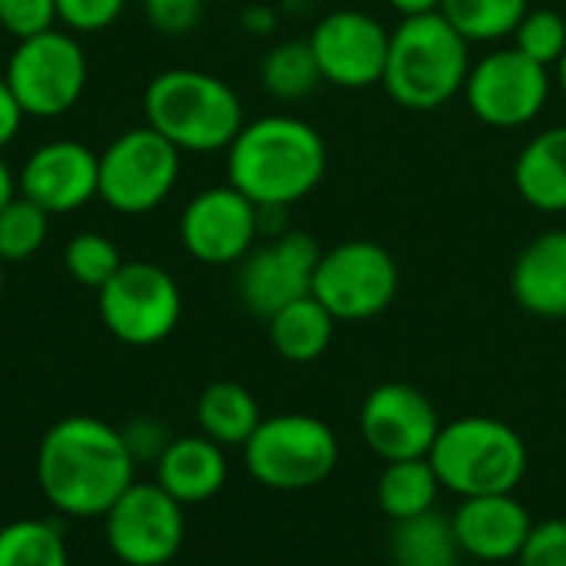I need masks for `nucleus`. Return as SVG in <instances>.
Returning a JSON list of instances; mask_svg holds the SVG:
<instances>
[{
  "label": "nucleus",
  "mask_w": 566,
  "mask_h": 566,
  "mask_svg": "<svg viewBox=\"0 0 566 566\" xmlns=\"http://www.w3.org/2000/svg\"><path fill=\"white\" fill-rule=\"evenodd\" d=\"M511 295L534 318H566V229H547L521 249L511 269Z\"/></svg>",
  "instance_id": "6ab92c4d"
},
{
  "label": "nucleus",
  "mask_w": 566,
  "mask_h": 566,
  "mask_svg": "<svg viewBox=\"0 0 566 566\" xmlns=\"http://www.w3.org/2000/svg\"><path fill=\"white\" fill-rule=\"evenodd\" d=\"M123 265V255L113 239L99 232H76L63 249V269L86 289H103Z\"/></svg>",
  "instance_id": "c756f323"
},
{
  "label": "nucleus",
  "mask_w": 566,
  "mask_h": 566,
  "mask_svg": "<svg viewBox=\"0 0 566 566\" xmlns=\"http://www.w3.org/2000/svg\"><path fill=\"white\" fill-rule=\"evenodd\" d=\"M182 153L153 126L123 129L99 153V199L119 216H146L176 189Z\"/></svg>",
  "instance_id": "6e6552de"
},
{
  "label": "nucleus",
  "mask_w": 566,
  "mask_h": 566,
  "mask_svg": "<svg viewBox=\"0 0 566 566\" xmlns=\"http://www.w3.org/2000/svg\"><path fill=\"white\" fill-rule=\"evenodd\" d=\"M182 249L202 265L242 262L259 235V206L235 186H209L196 192L179 216Z\"/></svg>",
  "instance_id": "dca6fc26"
},
{
  "label": "nucleus",
  "mask_w": 566,
  "mask_h": 566,
  "mask_svg": "<svg viewBox=\"0 0 566 566\" xmlns=\"http://www.w3.org/2000/svg\"><path fill=\"white\" fill-rule=\"evenodd\" d=\"M0 298H3V262H0Z\"/></svg>",
  "instance_id": "a19ab883"
},
{
  "label": "nucleus",
  "mask_w": 566,
  "mask_h": 566,
  "mask_svg": "<svg viewBox=\"0 0 566 566\" xmlns=\"http://www.w3.org/2000/svg\"><path fill=\"white\" fill-rule=\"evenodd\" d=\"M335 325L338 322L332 318V312L315 295H305V298L279 308L269 318V342L285 361L308 365L328 352V345L335 338Z\"/></svg>",
  "instance_id": "4be33fe9"
},
{
  "label": "nucleus",
  "mask_w": 566,
  "mask_h": 566,
  "mask_svg": "<svg viewBox=\"0 0 566 566\" xmlns=\"http://www.w3.org/2000/svg\"><path fill=\"white\" fill-rule=\"evenodd\" d=\"M451 524L461 554L481 564L517 560L534 531L531 511L514 494L461 497L458 511L451 514Z\"/></svg>",
  "instance_id": "a211bd4d"
},
{
  "label": "nucleus",
  "mask_w": 566,
  "mask_h": 566,
  "mask_svg": "<svg viewBox=\"0 0 566 566\" xmlns=\"http://www.w3.org/2000/svg\"><path fill=\"white\" fill-rule=\"evenodd\" d=\"M441 481L431 468L428 458H415V461H391L385 464L375 497L378 507L398 524L418 514H428L438 507V494H441Z\"/></svg>",
  "instance_id": "393cba45"
},
{
  "label": "nucleus",
  "mask_w": 566,
  "mask_h": 566,
  "mask_svg": "<svg viewBox=\"0 0 566 566\" xmlns=\"http://www.w3.org/2000/svg\"><path fill=\"white\" fill-rule=\"evenodd\" d=\"M146 126L179 153H222L245 126L239 93L216 73L176 66L149 80L143 93Z\"/></svg>",
  "instance_id": "20e7f679"
},
{
  "label": "nucleus",
  "mask_w": 566,
  "mask_h": 566,
  "mask_svg": "<svg viewBox=\"0 0 566 566\" xmlns=\"http://www.w3.org/2000/svg\"><path fill=\"white\" fill-rule=\"evenodd\" d=\"M388 551L395 566H458V560L464 557L454 537L451 514H438V507L398 521Z\"/></svg>",
  "instance_id": "b1692460"
},
{
  "label": "nucleus",
  "mask_w": 566,
  "mask_h": 566,
  "mask_svg": "<svg viewBox=\"0 0 566 566\" xmlns=\"http://www.w3.org/2000/svg\"><path fill=\"white\" fill-rule=\"evenodd\" d=\"M99 318L123 345L149 348L176 332L182 318V292L166 269L153 262H123L99 289Z\"/></svg>",
  "instance_id": "9d476101"
},
{
  "label": "nucleus",
  "mask_w": 566,
  "mask_h": 566,
  "mask_svg": "<svg viewBox=\"0 0 566 566\" xmlns=\"http://www.w3.org/2000/svg\"><path fill=\"white\" fill-rule=\"evenodd\" d=\"M249 474L269 491H308L328 481L342 448L328 421L302 411L262 418L242 448Z\"/></svg>",
  "instance_id": "423d86ee"
},
{
  "label": "nucleus",
  "mask_w": 566,
  "mask_h": 566,
  "mask_svg": "<svg viewBox=\"0 0 566 566\" xmlns=\"http://www.w3.org/2000/svg\"><path fill=\"white\" fill-rule=\"evenodd\" d=\"M517 566H566V517L534 524Z\"/></svg>",
  "instance_id": "72a5a7b5"
},
{
  "label": "nucleus",
  "mask_w": 566,
  "mask_h": 566,
  "mask_svg": "<svg viewBox=\"0 0 566 566\" xmlns=\"http://www.w3.org/2000/svg\"><path fill=\"white\" fill-rule=\"evenodd\" d=\"M17 196V176L10 172V166H7V159L0 156V212L7 209V202Z\"/></svg>",
  "instance_id": "58836bf2"
},
{
  "label": "nucleus",
  "mask_w": 566,
  "mask_h": 566,
  "mask_svg": "<svg viewBox=\"0 0 566 566\" xmlns=\"http://www.w3.org/2000/svg\"><path fill=\"white\" fill-rule=\"evenodd\" d=\"M3 80L33 119L66 116L86 90L90 66L76 33L53 27L36 36L17 40Z\"/></svg>",
  "instance_id": "0eeeda50"
},
{
  "label": "nucleus",
  "mask_w": 566,
  "mask_h": 566,
  "mask_svg": "<svg viewBox=\"0 0 566 566\" xmlns=\"http://www.w3.org/2000/svg\"><path fill=\"white\" fill-rule=\"evenodd\" d=\"M0 566H70L63 531L36 517L0 527Z\"/></svg>",
  "instance_id": "cd10ccee"
},
{
  "label": "nucleus",
  "mask_w": 566,
  "mask_h": 566,
  "mask_svg": "<svg viewBox=\"0 0 566 566\" xmlns=\"http://www.w3.org/2000/svg\"><path fill=\"white\" fill-rule=\"evenodd\" d=\"M318 259H322L318 242L298 229H289V232L255 245L239 262V298H242V305L252 315L269 322L279 308L312 295Z\"/></svg>",
  "instance_id": "2eb2a0df"
},
{
  "label": "nucleus",
  "mask_w": 566,
  "mask_h": 566,
  "mask_svg": "<svg viewBox=\"0 0 566 566\" xmlns=\"http://www.w3.org/2000/svg\"><path fill=\"white\" fill-rule=\"evenodd\" d=\"M275 27H279V10L269 7V3H252L242 13V30L252 33V36H269Z\"/></svg>",
  "instance_id": "e433bc0d"
},
{
  "label": "nucleus",
  "mask_w": 566,
  "mask_h": 566,
  "mask_svg": "<svg viewBox=\"0 0 566 566\" xmlns=\"http://www.w3.org/2000/svg\"><path fill=\"white\" fill-rule=\"evenodd\" d=\"M388 43L391 30L378 17L352 7L325 13L308 33L322 83L342 90L378 86L388 63Z\"/></svg>",
  "instance_id": "ddd939ff"
},
{
  "label": "nucleus",
  "mask_w": 566,
  "mask_h": 566,
  "mask_svg": "<svg viewBox=\"0 0 566 566\" xmlns=\"http://www.w3.org/2000/svg\"><path fill=\"white\" fill-rule=\"evenodd\" d=\"M23 119H27V113H23L20 99L13 96L10 83L0 76V149H3V146H10V143L17 139V133H20Z\"/></svg>",
  "instance_id": "c9c22d12"
},
{
  "label": "nucleus",
  "mask_w": 566,
  "mask_h": 566,
  "mask_svg": "<svg viewBox=\"0 0 566 566\" xmlns=\"http://www.w3.org/2000/svg\"><path fill=\"white\" fill-rule=\"evenodd\" d=\"M471 73V43L441 17H401L391 30L381 86L411 113H431L464 93Z\"/></svg>",
  "instance_id": "7ed1b4c3"
},
{
  "label": "nucleus",
  "mask_w": 566,
  "mask_h": 566,
  "mask_svg": "<svg viewBox=\"0 0 566 566\" xmlns=\"http://www.w3.org/2000/svg\"><path fill=\"white\" fill-rule=\"evenodd\" d=\"M143 13L153 30L166 36H182L199 27L202 0H143Z\"/></svg>",
  "instance_id": "f704fd0d"
},
{
  "label": "nucleus",
  "mask_w": 566,
  "mask_h": 566,
  "mask_svg": "<svg viewBox=\"0 0 566 566\" xmlns=\"http://www.w3.org/2000/svg\"><path fill=\"white\" fill-rule=\"evenodd\" d=\"M136 458L126 434L90 415L56 421L36 451V484L66 517H103L133 484Z\"/></svg>",
  "instance_id": "f257e3e1"
},
{
  "label": "nucleus",
  "mask_w": 566,
  "mask_h": 566,
  "mask_svg": "<svg viewBox=\"0 0 566 566\" xmlns=\"http://www.w3.org/2000/svg\"><path fill=\"white\" fill-rule=\"evenodd\" d=\"M517 196L547 216L566 212V126L541 129L514 159Z\"/></svg>",
  "instance_id": "412c9836"
},
{
  "label": "nucleus",
  "mask_w": 566,
  "mask_h": 566,
  "mask_svg": "<svg viewBox=\"0 0 566 566\" xmlns=\"http://www.w3.org/2000/svg\"><path fill=\"white\" fill-rule=\"evenodd\" d=\"M358 428L368 451L391 464L428 458L444 424L434 401L421 388L405 381H385L368 391L358 415Z\"/></svg>",
  "instance_id": "4468645a"
},
{
  "label": "nucleus",
  "mask_w": 566,
  "mask_h": 566,
  "mask_svg": "<svg viewBox=\"0 0 566 566\" xmlns=\"http://www.w3.org/2000/svg\"><path fill=\"white\" fill-rule=\"evenodd\" d=\"M514 50H521L527 60L541 66H557L566 50V17L554 7L527 10L524 20L514 30Z\"/></svg>",
  "instance_id": "7c9ffc66"
},
{
  "label": "nucleus",
  "mask_w": 566,
  "mask_h": 566,
  "mask_svg": "<svg viewBox=\"0 0 566 566\" xmlns=\"http://www.w3.org/2000/svg\"><path fill=\"white\" fill-rule=\"evenodd\" d=\"M554 70H557V86L564 90V96H566V50H564V56L557 60V66H554Z\"/></svg>",
  "instance_id": "ea45409f"
},
{
  "label": "nucleus",
  "mask_w": 566,
  "mask_h": 566,
  "mask_svg": "<svg viewBox=\"0 0 566 566\" xmlns=\"http://www.w3.org/2000/svg\"><path fill=\"white\" fill-rule=\"evenodd\" d=\"M199 431L222 448H245V441L262 424L255 395L239 381H212L196 401Z\"/></svg>",
  "instance_id": "5701e85b"
},
{
  "label": "nucleus",
  "mask_w": 566,
  "mask_h": 566,
  "mask_svg": "<svg viewBox=\"0 0 566 566\" xmlns=\"http://www.w3.org/2000/svg\"><path fill=\"white\" fill-rule=\"evenodd\" d=\"M428 461L444 491L458 497H484L514 494L527 474L531 454L511 424L468 415L441 428Z\"/></svg>",
  "instance_id": "39448f33"
},
{
  "label": "nucleus",
  "mask_w": 566,
  "mask_h": 566,
  "mask_svg": "<svg viewBox=\"0 0 566 566\" xmlns=\"http://www.w3.org/2000/svg\"><path fill=\"white\" fill-rule=\"evenodd\" d=\"M401 285L395 255L371 239H345L322 249L312 295L335 322H371L391 308Z\"/></svg>",
  "instance_id": "1a4fd4ad"
},
{
  "label": "nucleus",
  "mask_w": 566,
  "mask_h": 566,
  "mask_svg": "<svg viewBox=\"0 0 566 566\" xmlns=\"http://www.w3.org/2000/svg\"><path fill=\"white\" fill-rule=\"evenodd\" d=\"M106 544L126 566L169 564L186 541L182 504L159 484H129L123 497L103 514Z\"/></svg>",
  "instance_id": "f8f14e48"
},
{
  "label": "nucleus",
  "mask_w": 566,
  "mask_h": 566,
  "mask_svg": "<svg viewBox=\"0 0 566 566\" xmlns=\"http://www.w3.org/2000/svg\"><path fill=\"white\" fill-rule=\"evenodd\" d=\"M259 73H262L265 93L272 99H282V103L305 99L322 83V73H318V63H315L308 40H282V43L269 46Z\"/></svg>",
  "instance_id": "a878e982"
},
{
  "label": "nucleus",
  "mask_w": 566,
  "mask_h": 566,
  "mask_svg": "<svg viewBox=\"0 0 566 566\" xmlns=\"http://www.w3.org/2000/svg\"><path fill=\"white\" fill-rule=\"evenodd\" d=\"M391 10H398L401 17H424V13H438L441 0H388Z\"/></svg>",
  "instance_id": "4c0bfd02"
},
{
  "label": "nucleus",
  "mask_w": 566,
  "mask_h": 566,
  "mask_svg": "<svg viewBox=\"0 0 566 566\" xmlns=\"http://www.w3.org/2000/svg\"><path fill=\"white\" fill-rule=\"evenodd\" d=\"M551 90L554 80L547 66L527 60L514 46H504L471 63L464 99L484 126L521 129L547 109Z\"/></svg>",
  "instance_id": "9b49d317"
},
{
  "label": "nucleus",
  "mask_w": 566,
  "mask_h": 566,
  "mask_svg": "<svg viewBox=\"0 0 566 566\" xmlns=\"http://www.w3.org/2000/svg\"><path fill=\"white\" fill-rule=\"evenodd\" d=\"M0 27L13 40L36 36L56 27V0H0Z\"/></svg>",
  "instance_id": "473e14b6"
},
{
  "label": "nucleus",
  "mask_w": 566,
  "mask_h": 566,
  "mask_svg": "<svg viewBox=\"0 0 566 566\" xmlns=\"http://www.w3.org/2000/svg\"><path fill=\"white\" fill-rule=\"evenodd\" d=\"M17 192L50 216L76 212L99 196V153L76 139H50L23 159Z\"/></svg>",
  "instance_id": "f3484780"
},
{
  "label": "nucleus",
  "mask_w": 566,
  "mask_h": 566,
  "mask_svg": "<svg viewBox=\"0 0 566 566\" xmlns=\"http://www.w3.org/2000/svg\"><path fill=\"white\" fill-rule=\"evenodd\" d=\"M328 172L322 133L289 113L245 123L226 149V176L255 206H295L308 199Z\"/></svg>",
  "instance_id": "f03ea898"
},
{
  "label": "nucleus",
  "mask_w": 566,
  "mask_h": 566,
  "mask_svg": "<svg viewBox=\"0 0 566 566\" xmlns=\"http://www.w3.org/2000/svg\"><path fill=\"white\" fill-rule=\"evenodd\" d=\"M531 10V0H441V17L468 43H497L514 36L517 23Z\"/></svg>",
  "instance_id": "bb28decb"
},
{
  "label": "nucleus",
  "mask_w": 566,
  "mask_h": 566,
  "mask_svg": "<svg viewBox=\"0 0 566 566\" xmlns=\"http://www.w3.org/2000/svg\"><path fill=\"white\" fill-rule=\"evenodd\" d=\"M126 0H56V23L70 33H99L113 27Z\"/></svg>",
  "instance_id": "2f4dec72"
},
{
  "label": "nucleus",
  "mask_w": 566,
  "mask_h": 566,
  "mask_svg": "<svg viewBox=\"0 0 566 566\" xmlns=\"http://www.w3.org/2000/svg\"><path fill=\"white\" fill-rule=\"evenodd\" d=\"M229 478V464L222 454V444L199 438H176L163 448L156 458V484L176 497L182 507L212 501Z\"/></svg>",
  "instance_id": "aec40b11"
},
{
  "label": "nucleus",
  "mask_w": 566,
  "mask_h": 566,
  "mask_svg": "<svg viewBox=\"0 0 566 566\" xmlns=\"http://www.w3.org/2000/svg\"><path fill=\"white\" fill-rule=\"evenodd\" d=\"M50 235V212L20 192L0 212V262H27L33 259Z\"/></svg>",
  "instance_id": "c85d7f7f"
}]
</instances>
